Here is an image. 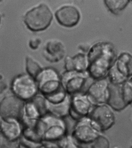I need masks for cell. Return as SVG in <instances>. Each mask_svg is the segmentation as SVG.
Here are the masks:
<instances>
[{
	"label": "cell",
	"mask_w": 132,
	"mask_h": 148,
	"mask_svg": "<svg viewBox=\"0 0 132 148\" xmlns=\"http://www.w3.org/2000/svg\"><path fill=\"white\" fill-rule=\"evenodd\" d=\"M87 57L89 78L94 81L106 79L117 57V50L112 43L99 42L91 47Z\"/></svg>",
	"instance_id": "6da1fadb"
},
{
	"label": "cell",
	"mask_w": 132,
	"mask_h": 148,
	"mask_svg": "<svg viewBox=\"0 0 132 148\" xmlns=\"http://www.w3.org/2000/svg\"><path fill=\"white\" fill-rule=\"evenodd\" d=\"M43 142L56 143L67 135V125L65 119L46 113L35 126Z\"/></svg>",
	"instance_id": "7a4b0ae2"
},
{
	"label": "cell",
	"mask_w": 132,
	"mask_h": 148,
	"mask_svg": "<svg viewBox=\"0 0 132 148\" xmlns=\"http://www.w3.org/2000/svg\"><path fill=\"white\" fill-rule=\"evenodd\" d=\"M53 19V13L50 8L46 4H41L27 12L24 21L29 30L38 32L47 29Z\"/></svg>",
	"instance_id": "3957f363"
},
{
	"label": "cell",
	"mask_w": 132,
	"mask_h": 148,
	"mask_svg": "<svg viewBox=\"0 0 132 148\" xmlns=\"http://www.w3.org/2000/svg\"><path fill=\"white\" fill-rule=\"evenodd\" d=\"M102 133L90 118L86 117L76 121L71 134L81 148L92 143Z\"/></svg>",
	"instance_id": "277c9868"
},
{
	"label": "cell",
	"mask_w": 132,
	"mask_h": 148,
	"mask_svg": "<svg viewBox=\"0 0 132 148\" xmlns=\"http://www.w3.org/2000/svg\"><path fill=\"white\" fill-rule=\"evenodd\" d=\"M132 77V55L128 52H122L117 56L108 73L109 83L114 85H122Z\"/></svg>",
	"instance_id": "5b68a950"
},
{
	"label": "cell",
	"mask_w": 132,
	"mask_h": 148,
	"mask_svg": "<svg viewBox=\"0 0 132 148\" xmlns=\"http://www.w3.org/2000/svg\"><path fill=\"white\" fill-rule=\"evenodd\" d=\"M11 88L14 95L24 102L32 100L39 94L36 80L28 74L15 77L12 81Z\"/></svg>",
	"instance_id": "8992f818"
},
{
	"label": "cell",
	"mask_w": 132,
	"mask_h": 148,
	"mask_svg": "<svg viewBox=\"0 0 132 148\" xmlns=\"http://www.w3.org/2000/svg\"><path fill=\"white\" fill-rule=\"evenodd\" d=\"M39 94L44 97L55 93L62 88L61 75L53 68H43L35 78Z\"/></svg>",
	"instance_id": "52a82bcc"
},
{
	"label": "cell",
	"mask_w": 132,
	"mask_h": 148,
	"mask_svg": "<svg viewBox=\"0 0 132 148\" xmlns=\"http://www.w3.org/2000/svg\"><path fill=\"white\" fill-rule=\"evenodd\" d=\"M87 72L65 71L61 75L62 88L70 96L82 92L89 78Z\"/></svg>",
	"instance_id": "ba28073f"
},
{
	"label": "cell",
	"mask_w": 132,
	"mask_h": 148,
	"mask_svg": "<svg viewBox=\"0 0 132 148\" xmlns=\"http://www.w3.org/2000/svg\"><path fill=\"white\" fill-rule=\"evenodd\" d=\"M70 97L69 116L76 121L89 116L95 105L86 92H80Z\"/></svg>",
	"instance_id": "9c48e42d"
},
{
	"label": "cell",
	"mask_w": 132,
	"mask_h": 148,
	"mask_svg": "<svg viewBox=\"0 0 132 148\" xmlns=\"http://www.w3.org/2000/svg\"><path fill=\"white\" fill-rule=\"evenodd\" d=\"M24 103L15 95L5 97L0 102V117L3 121L13 120L20 122Z\"/></svg>",
	"instance_id": "30bf717a"
},
{
	"label": "cell",
	"mask_w": 132,
	"mask_h": 148,
	"mask_svg": "<svg viewBox=\"0 0 132 148\" xmlns=\"http://www.w3.org/2000/svg\"><path fill=\"white\" fill-rule=\"evenodd\" d=\"M102 132L109 130L114 125L115 117L111 109L107 104L94 106L89 116Z\"/></svg>",
	"instance_id": "8fae6325"
},
{
	"label": "cell",
	"mask_w": 132,
	"mask_h": 148,
	"mask_svg": "<svg viewBox=\"0 0 132 148\" xmlns=\"http://www.w3.org/2000/svg\"><path fill=\"white\" fill-rule=\"evenodd\" d=\"M110 83L106 79L94 81L85 91L93 104H107L109 95Z\"/></svg>",
	"instance_id": "7c38bea8"
},
{
	"label": "cell",
	"mask_w": 132,
	"mask_h": 148,
	"mask_svg": "<svg viewBox=\"0 0 132 148\" xmlns=\"http://www.w3.org/2000/svg\"><path fill=\"white\" fill-rule=\"evenodd\" d=\"M66 48L63 43L59 40L53 39L47 41L43 46V57L50 63H57L65 58Z\"/></svg>",
	"instance_id": "4fadbf2b"
},
{
	"label": "cell",
	"mask_w": 132,
	"mask_h": 148,
	"mask_svg": "<svg viewBox=\"0 0 132 148\" xmlns=\"http://www.w3.org/2000/svg\"><path fill=\"white\" fill-rule=\"evenodd\" d=\"M56 19L58 22L63 27L71 28L79 23L80 14L78 9L71 5L62 7L56 11Z\"/></svg>",
	"instance_id": "5bb4252c"
},
{
	"label": "cell",
	"mask_w": 132,
	"mask_h": 148,
	"mask_svg": "<svg viewBox=\"0 0 132 148\" xmlns=\"http://www.w3.org/2000/svg\"><path fill=\"white\" fill-rule=\"evenodd\" d=\"M20 141V144L26 148H40L44 143L35 126L23 127Z\"/></svg>",
	"instance_id": "9a60e30c"
},
{
	"label": "cell",
	"mask_w": 132,
	"mask_h": 148,
	"mask_svg": "<svg viewBox=\"0 0 132 148\" xmlns=\"http://www.w3.org/2000/svg\"><path fill=\"white\" fill-rule=\"evenodd\" d=\"M107 104L116 111H121L127 105L125 103L122 92L121 85H109V95Z\"/></svg>",
	"instance_id": "2e32d148"
},
{
	"label": "cell",
	"mask_w": 132,
	"mask_h": 148,
	"mask_svg": "<svg viewBox=\"0 0 132 148\" xmlns=\"http://www.w3.org/2000/svg\"><path fill=\"white\" fill-rule=\"evenodd\" d=\"M23 126L20 122L16 120L3 121L1 132L8 139L20 140Z\"/></svg>",
	"instance_id": "e0dca14e"
},
{
	"label": "cell",
	"mask_w": 132,
	"mask_h": 148,
	"mask_svg": "<svg viewBox=\"0 0 132 148\" xmlns=\"http://www.w3.org/2000/svg\"><path fill=\"white\" fill-rule=\"evenodd\" d=\"M87 56L78 53L74 56H67L65 60V71H74L80 72H87L88 68Z\"/></svg>",
	"instance_id": "ac0fdd59"
},
{
	"label": "cell",
	"mask_w": 132,
	"mask_h": 148,
	"mask_svg": "<svg viewBox=\"0 0 132 148\" xmlns=\"http://www.w3.org/2000/svg\"><path fill=\"white\" fill-rule=\"evenodd\" d=\"M70 95L63 102L55 104L51 103L46 100V107L47 113L58 118L65 119L69 116L70 109Z\"/></svg>",
	"instance_id": "d6986e66"
},
{
	"label": "cell",
	"mask_w": 132,
	"mask_h": 148,
	"mask_svg": "<svg viewBox=\"0 0 132 148\" xmlns=\"http://www.w3.org/2000/svg\"><path fill=\"white\" fill-rule=\"evenodd\" d=\"M129 0H105V5L107 8L114 14H118L125 8L129 4Z\"/></svg>",
	"instance_id": "ffe728a7"
},
{
	"label": "cell",
	"mask_w": 132,
	"mask_h": 148,
	"mask_svg": "<svg viewBox=\"0 0 132 148\" xmlns=\"http://www.w3.org/2000/svg\"><path fill=\"white\" fill-rule=\"evenodd\" d=\"M26 68L27 74L35 79L43 69L38 62L30 56L26 57Z\"/></svg>",
	"instance_id": "44dd1931"
},
{
	"label": "cell",
	"mask_w": 132,
	"mask_h": 148,
	"mask_svg": "<svg viewBox=\"0 0 132 148\" xmlns=\"http://www.w3.org/2000/svg\"><path fill=\"white\" fill-rule=\"evenodd\" d=\"M124 101L127 106L132 105V77L121 85Z\"/></svg>",
	"instance_id": "7402d4cb"
},
{
	"label": "cell",
	"mask_w": 132,
	"mask_h": 148,
	"mask_svg": "<svg viewBox=\"0 0 132 148\" xmlns=\"http://www.w3.org/2000/svg\"><path fill=\"white\" fill-rule=\"evenodd\" d=\"M81 148H110V142L106 136L101 134L92 143Z\"/></svg>",
	"instance_id": "603a6c76"
},
{
	"label": "cell",
	"mask_w": 132,
	"mask_h": 148,
	"mask_svg": "<svg viewBox=\"0 0 132 148\" xmlns=\"http://www.w3.org/2000/svg\"><path fill=\"white\" fill-rule=\"evenodd\" d=\"M56 143L60 148H81L71 134H68Z\"/></svg>",
	"instance_id": "cb8c5ba5"
},
{
	"label": "cell",
	"mask_w": 132,
	"mask_h": 148,
	"mask_svg": "<svg viewBox=\"0 0 132 148\" xmlns=\"http://www.w3.org/2000/svg\"><path fill=\"white\" fill-rule=\"evenodd\" d=\"M69 96V95L67 94L62 88L57 92L45 98L47 102L55 104L65 101Z\"/></svg>",
	"instance_id": "d4e9b609"
},
{
	"label": "cell",
	"mask_w": 132,
	"mask_h": 148,
	"mask_svg": "<svg viewBox=\"0 0 132 148\" xmlns=\"http://www.w3.org/2000/svg\"><path fill=\"white\" fill-rule=\"evenodd\" d=\"M20 140L8 139L0 132V148H20Z\"/></svg>",
	"instance_id": "484cf974"
},
{
	"label": "cell",
	"mask_w": 132,
	"mask_h": 148,
	"mask_svg": "<svg viewBox=\"0 0 132 148\" xmlns=\"http://www.w3.org/2000/svg\"><path fill=\"white\" fill-rule=\"evenodd\" d=\"M42 39L39 37H35L32 38L29 40V47L33 50H36L39 47L42 43Z\"/></svg>",
	"instance_id": "4316f807"
},
{
	"label": "cell",
	"mask_w": 132,
	"mask_h": 148,
	"mask_svg": "<svg viewBox=\"0 0 132 148\" xmlns=\"http://www.w3.org/2000/svg\"><path fill=\"white\" fill-rule=\"evenodd\" d=\"M90 45L86 43L81 44L78 46V49L84 53H88L90 49Z\"/></svg>",
	"instance_id": "83f0119b"
},
{
	"label": "cell",
	"mask_w": 132,
	"mask_h": 148,
	"mask_svg": "<svg viewBox=\"0 0 132 148\" xmlns=\"http://www.w3.org/2000/svg\"><path fill=\"white\" fill-rule=\"evenodd\" d=\"M42 148H60L55 143L51 142H44Z\"/></svg>",
	"instance_id": "f1b7e54d"
},
{
	"label": "cell",
	"mask_w": 132,
	"mask_h": 148,
	"mask_svg": "<svg viewBox=\"0 0 132 148\" xmlns=\"http://www.w3.org/2000/svg\"><path fill=\"white\" fill-rule=\"evenodd\" d=\"M2 123V121L1 120V119H0V132H1V125Z\"/></svg>",
	"instance_id": "f546056e"
},
{
	"label": "cell",
	"mask_w": 132,
	"mask_h": 148,
	"mask_svg": "<svg viewBox=\"0 0 132 148\" xmlns=\"http://www.w3.org/2000/svg\"><path fill=\"white\" fill-rule=\"evenodd\" d=\"M1 15H0V23H1Z\"/></svg>",
	"instance_id": "4dcf8cb0"
},
{
	"label": "cell",
	"mask_w": 132,
	"mask_h": 148,
	"mask_svg": "<svg viewBox=\"0 0 132 148\" xmlns=\"http://www.w3.org/2000/svg\"><path fill=\"white\" fill-rule=\"evenodd\" d=\"M1 1H0V2H1Z\"/></svg>",
	"instance_id": "1f68e13d"
},
{
	"label": "cell",
	"mask_w": 132,
	"mask_h": 148,
	"mask_svg": "<svg viewBox=\"0 0 132 148\" xmlns=\"http://www.w3.org/2000/svg\"><path fill=\"white\" fill-rule=\"evenodd\" d=\"M42 148V147H41V148Z\"/></svg>",
	"instance_id": "d6a6232c"
}]
</instances>
